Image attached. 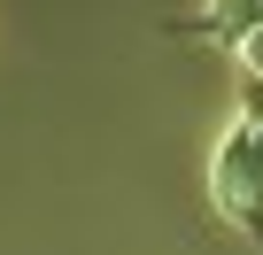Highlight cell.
Wrapping results in <instances>:
<instances>
[{"label": "cell", "instance_id": "1", "mask_svg": "<svg viewBox=\"0 0 263 255\" xmlns=\"http://www.w3.org/2000/svg\"><path fill=\"white\" fill-rule=\"evenodd\" d=\"M217 209L224 217H240L255 240H263V170H255V155H248V132H224V147H217Z\"/></svg>", "mask_w": 263, "mask_h": 255}, {"label": "cell", "instance_id": "2", "mask_svg": "<svg viewBox=\"0 0 263 255\" xmlns=\"http://www.w3.org/2000/svg\"><path fill=\"white\" fill-rule=\"evenodd\" d=\"M263 24V0H217V8H209V31L217 39H248Z\"/></svg>", "mask_w": 263, "mask_h": 255}, {"label": "cell", "instance_id": "3", "mask_svg": "<svg viewBox=\"0 0 263 255\" xmlns=\"http://www.w3.org/2000/svg\"><path fill=\"white\" fill-rule=\"evenodd\" d=\"M240 54H248V70H255V77H263V24H255V31H248V39H240Z\"/></svg>", "mask_w": 263, "mask_h": 255}, {"label": "cell", "instance_id": "4", "mask_svg": "<svg viewBox=\"0 0 263 255\" xmlns=\"http://www.w3.org/2000/svg\"><path fill=\"white\" fill-rule=\"evenodd\" d=\"M240 132H248V155H255V170H263V116H248Z\"/></svg>", "mask_w": 263, "mask_h": 255}, {"label": "cell", "instance_id": "5", "mask_svg": "<svg viewBox=\"0 0 263 255\" xmlns=\"http://www.w3.org/2000/svg\"><path fill=\"white\" fill-rule=\"evenodd\" d=\"M248 116H263V77H255V85H248Z\"/></svg>", "mask_w": 263, "mask_h": 255}]
</instances>
